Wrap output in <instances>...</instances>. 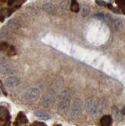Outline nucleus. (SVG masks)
<instances>
[{"label":"nucleus","mask_w":125,"mask_h":126,"mask_svg":"<svg viewBox=\"0 0 125 126\" xmlns=\"http://www.w3.org/2000/svg\"><path fill=\"white\" fill-rule=\"evenodd\" d=\"M112 23H113V27H114V29L116 32H120L123 29L124 24L120 19H115Z\"/></svg>","instance_id":"12"},{"label":"nucleus","mask_w":125,"mask_h":126,"mask_svg":"<svg viewBox=\"0 0 125 126\" xmlns=\"http://www.w3.org/2000/svg\"><path fill=\"white\" fill-rule=\"evenodd\" d=\"M107 6L109 7V9H110V10H112L113 12H116V13H117V14H120V10H118V9H115L114 7H113L110 3H109V4H107Z\"/></svg>","instance_id":"24"},{"label":"nucleus","mask_w":125,"mask_h":126,"mask_svg":"<svg viewBox=\"0 0 125 126\" xmlns=\"http://www.w3.org/2000/svg\"><path fill=\"white\" fill-rule=\"evenodd\" d=\"M116 4L122 10V12L125 14V0H117Z\"/></svg>","instance_id":"18"},{"label":"nucleus","mask_w":125,"mask_h":126,"mask_svg":"<svg viewBox=\"0 0 125 126\" xmlns=\"http://www.w3.org/2000/svg\"><path fill=\"white\" fill-rule=\"evenodd\" d=\"M44 11H46V13L49 14H56V7L54 4L50 2H46L42 6Z\"/></svg>","instance_id":"7"},{"label":"nucleus","mask_w":125,"mask_h":126,"mask_svg":"<svg viewBox=\"0 0 125 126\" xmlns=\"http://www.w3.org/2000/svg\"><path fill=\"white\" fill-rule=\"evenodd\" d=\"M34 114L36 117L40 118V119H42V120H48L50 118V116L49 114L43 113V112H41V111H35Z\"/></svg>","instance_id":"15"},{"label":"nucleus","mask_w":125,"mask_h":126,"mask_svg":"<svg viewBox=\"0 0 125 126\" xmlns=\"http://www.w3.org/2000/svg\"><path fill=\"white\" fill-rule=\"evenodd\" d=\"M0 73L3 74H8L12 73V69L7 64H1L0 65Z\"/></svg>","instance_id":"14"},{"label":"nucleus","mask_w":125,"mask_h":126,"mask_svg":"<svg viewBox=\"0 0 125 126\" xmlns=\"http://www.w3.org/2000/svg\"><path fill=\"white\" fill-rule=\"evenodd\" d=\"M93 17L97 19V20H99V21H104L106 20V18H105V16L103 14H101V13L96 14L95 15L93 16Z\"/></svg>","instance_id":"19"},{"label":"nucleus","mask_w":125,"mask_h":126,"mask_svg":"<svg viewBox=\"0 0 125 126\" xmlns=\"http://www.w3.org/2000/svg\"><path fill=\"white\" fill-rule=\"evenodd\" d=\"M61 7L62 8L63 10H67L68 7H69V1H63L61 3Z\"/></svg>","instance_id":"23"},{"label":"nucleus","mask_w":125,"mask_h":126,"mask_svg":"<svg viewBox=\"0 0 125 126\" xmlns=\"http://www.w3.org/2000/svg\"><path fill=\"white\" fill-rule=\"evenodd\" d=\"M8 47H9V45L7 43H6V42L0 43V51L6 50L8 49Z\"/></svg>","instance_id":"21"},{"label":"nucleus","mask_w":125,"mask_h":126,"mask_svg":"<svg viewBox=\"0 0 125 126\" xmlns=\"http://www.w3.org/2000/svg\"><path fill=\"white\" fill-rule=\"evenodd\" d=\"M95 2L97 4L98 6H105L106 5V3L105 2V1H103V0H96Z\"/></svg>","instance_id":"25"},{"label":"nucleus","mask_w":125,"mask_h":126,"mask_svg":"<svg viewBox=\"0 0 125 126\" xmlns=\"http://www.w3.org/2000/svg\"><path fill=\"white\" fill-rule=\"evenodd\" d=\"M21 84V80L17 77H10L5 80V85L9 88H14Z\"/></svg>","instance_id":"6"},{"label":"nucleus","mask_w":125,"mask_h":126,"mask_svg":"<svg viewBox=\"0 0 125 126\" xmlns=\"http://www.w3.org/2000/svg\"><path fill=\"white\" fill-rule=\"evenodd\" d=\"M85 107L90 116L96 117L98 113V107L96 101L93 98L89 97L85 101Z\"/></svg>","instance_id":"1"},{"label":"nucleus","mask_w":125,"mask_h":126,"mask_svg":"<svg viewBox=\"0 0 125 126\" xmlns=\"http://www.w3.org/2000/svg\"><path fill=\"white\" fill-rule=\"evenodd\" d=\"M70 10L74 13H78L80 10V6L76 0H72V3L70 5Z\"/></svg>","instance_id":"16"},{"label":"nucleus","mask_w":125,"mask_h":126,"mask_svg":"<svg viewBox=\"0 0 125 126\" xmlns=\"http://www.w3.org/2000/svg\"><path fill=\"white\" fill-rule=\"evenodd\" d=\"M7 26H9L11 29H14L18 26V23L17 21H15V20H11V21H10L9 23L7 24Z\"/></svg>","instance_id":"20"},{"label":"nucleus","mask_w":125,"mask_h":126,"mask_svg":"<svg viewBox=\"0 0 125 126\" xmlns=\"http://www.w3.org/2000/svg\"><path fill=\"white\" fill-rule=\"evenodd\" d=\"M17 0H8V6H12L13 4H14V2H16Z\"/></svg>","instance_id":"26"},{"label":"nucleus","mask_w":125,"mask_h":126,"mask_svg":"<svg viewBox=\"0 0 125 126\" xmlns=\"http://www.w3.org/2000/svg\"><path fill=\"white\" fill-rule=\"evenodd\" d=\"M0 94H1V92H0Z\"/></svg>","instance_id":"30"},{"label":"nucleus","mask_w":125,"mask_h":126,"mask_svg":"<svg viewBox=\"0 0 125 126\" xmlns=\"http://www.w3.org/2000/svg\"><path fill=\"white\" fill-rule=\"evenodd\" d=\"M82 114V103L80 98H76L73 100L71 108V117L73 120L80 119Z\"/></svg>","instance_id":"2"},{"label":"nucleus","mask_w":125,"mask_h":126,"mask_svg":"<svg viewBox=\"0 0 125 126\" xmlns=\"http://www.w3.org/2000/svg\"><path fill=\"white\" fill-rule=\"evenodd\" d=\"M54 101H55V96H54V93L52 91H50L43 97V106L46 108H50L52 107Z\"/></svg>","instance_id":"5"},{"label":"nucleus","mask_w":125,"mask_h":126,"mask_svg":"<svg viewBox=\"0 0 125 126\" xmlns=\"http://www.w3.org/2000/svg\"><path fill=\"white\" fill-rule=\"evenodd\" d=\"M12 13H13V10H11L2 9V10H0V21H4L5 17H10Z\"/></svg>","instance_id":"13"},{"label":"nucleus","mask_w":125,"mask_h":126,"mask_svg":"<svg viewBox=\"0 0 125 126\" xmlns=\"http://www.w3.org/2000/svg\"><path fill=\"white\" fill-rule=\"evenodd\" d=\"M70 106V98L68 94H65L61 97V100L58 103L57 110L61 114L64 115L68 113Z\"/></svg>","instance_id":"4"},{"label":"nucleus","mask_w":125,"mask_h":126,"mask_svg":"<svg viewBox=\"0 0 125 126\" xmlns=\"http://www.w3.org/2000/svg\"><path fill=\"white\" fill-rule=\"evenodd\" d=\"M9 112L5 106H0V121H5L8 119Z\"/></svg>","instance_id":"11"},{"label":"nucleus","mask_w":125,"mask_h":126,"mask_svg":"<svg viewBox=\"0 0 125 126\" xmlns=\"http://www.w3.org/2000/svg\"><path fill=\"white\" fill-rule=\"evenodd\" d=\"M121 113H122V114L124 116H125V107H124L122 109V110H121Z\"/></svg>","instance_id":"28"},{"label":"nucleus","mask_w":125,"mask_h":126,"mask_svg":"<svg viewBox=\"0 0 125 126\" xmlns=\"http://www.w3.org/2000/svg\"><path fill=\"white\" fill-rule=\"evenodd\" d=\"M32 125H46L45 123H42V122H34V123H32Z\"/></svg>","instance_id":"27"},{"label":"nucleus","mask_w":125,"mask_h":126,"mask_svg":"<svg viewBox=\"0 0 125 126\" xmlns=\"http://www.w3.org/2000/svg\"><path fill=\"white\" fill-rule=\"evenodd\" d=\"M28 122V120L27 117L25 116V114L23 112H20L18 113V115L16 118V122H15V125H25L27 124Z\"/></svg>","instance_id":"8"},{"label":"nucleus","mask_w":125,"mask_h":126,"mask_svg":"<svg viewBox=\"0 0 125 126\" xmlns=\"http://www.w3.org/2000/svg\"><path fill=\"white\" fill-rule=\"evenodd\" d=\"M112 114H113V117H115V119L117 121H121L123 120V117H124V115L121 113L120 110L114 106V107L112 108Z\"/></svg>","instance_id":"10"},{"label":"nucleus","mask_w":125,"mask_h":126,"mask_svg":"<svg viewBox=\"0 0 125 126\" xmlns=\"http://www.w3.org/2000/svg\"><path fill=\"white\" fill-rule=\"evenodd\" d=\"M15 54H16V50H15L14 47L10 46L8 50V55H10V56H14Z\"/></svg>","instance_id":"22"},{"label":"nucleus","mask_w":125,"mask_h":126,"mask_svg":"<svg viewBox=\"0 0 125 126\" xmlns=\"http://www.w3.org/2000/svg\"><path fill=\"white\" fill-rule=\"evenodd\" d=\"M90 14V8L87 6H85L83 7V9L81 10V15L82 17H86Z\"/></svg>","instance_id":"17"},{"label":"nucleus","mask_w":125,"mask_h":126,"mask_svg":"<svg viewBox=\"0 0 125 126\" xmlns=\"http://www.w3.org/2000/svg\"><path fill=\"white\" fill-rule=\"evenodd\" d=\"M110 1H111V2H112V0H110Z\"/></svg>","instance_id":"29"},{"label":"nucleus","mask_w":125,"mask_h":126,"mask_svg":"<svg viewBox=\"0 0 125 126\" xmlns=\"http://www.w3.org/2000/svg\"><path fill=\"white\" fill-rule=\"evenodd\" d=\"M40 95V90L36 88H30L23 95V100L25 102H33L36 101Z\"/></svg>","instance_id":"3"},{"label":"nucleus","mask_w":125,"mask_h":126,"mask_svg":"<svg viewBox=\"0 0 125 126\" xmlns=\"http://www.w3.org/2000/svg\"><path fill=\"white\" fill-rule=\"evenodd\" d=\"M101 125L102 126H109L110 125H112V119L111 115H105L102 117L101 118L100 120Z\"/></svg>","instance_id":"9"}]
</instances>
